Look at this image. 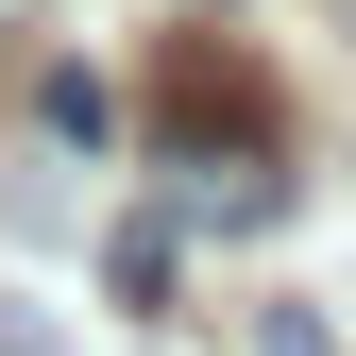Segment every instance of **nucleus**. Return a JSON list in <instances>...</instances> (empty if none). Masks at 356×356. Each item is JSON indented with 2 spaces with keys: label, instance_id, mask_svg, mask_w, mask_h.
Wrapping results in <instances>:
<instances>
[{
  "label": "nucleus",
  "instance_id": "nucleus-4",
  "mask_svg": "<svg viewBox=\"0 0 356 356\" xmlns=\"http://www.w3.org/2000/svg\"><path fill=\"white\" fill-rule=\"evenodd\" d=\"M254 356H339V323L323 305H254Z\"/></svg>",
  "mask_w": 356,
  "mask_h": 356
},
{
  "label": "nucleus",
  "instance_id": "nucleus-5",
  "mask_svg": "<svg viewBox=\"0 0 356 356\" xmlns=\"http://www.w3.org/2000/svg\"><path fill=\"white\" fill-rule=\"evenodd\" d=\"M17 17H34V0H0V34H17Z\"/></svg>",
  "mask_w": 356,
  "mask_h": 356
},
{
  "label": "nucleus",
  "instance_id": "nucleus-3",
  "mask_svg": "<svg viewBox=\"0 0 356 356\" xmlns=\"http://www.w3.org/2000/svg\"><path fill=\"white\" fill-rule=\"evenodd\" d=\"M34 119H51L68 153H102V119H119V102H102V85H85V68H51V85H34Z\"/></svg>",
  "mask_w": 356,
  "mask_h": 356
},
{
  "label": "nucleus",
  "instance_id": "nucleus-2",
  "mask_svg": "<svg viewBox=\"0 0 356 356\" xmlns=\"http://www.w3.org/2000/svg\"><path fill=\"white\" fill-rule=\"evenodd\" d=\"M102 289L153 323V305H170V220H119V238H102Z\"/></svg>",
  "mask_w": 356,
  "mask_h": 356
},
{
  "label": "nucleus",
  "instance_id": "nucleus-6",
  "mask_svg": "<svg viewBox=\"0 0 356 356\" xmlns=\"http://www.w3.org/2000/svg\"><path fill=\"white\" fill-rule=\"evenodd\" d=\"M339 17H356V0H339Z\"/></svg>",
  "mask_w": 356,
  "mask_h": 356
},
{
  "label": "nucleus",
  "instance_id": "nucleus-1",
  "mask_svg": "<svg viewBox=\"0 0 356 356\" xmlns=\"http://www.w3.org/2000/svg\"><path fill=\"white\" fill-rule=\"evenodd\" d=\"M153 170L187 187V220H272V170H289V85L254 51H153Z\"/></svg>",
  "mask_w": 356,
  "mask_h": 356
}]
</instances>
